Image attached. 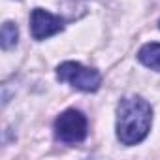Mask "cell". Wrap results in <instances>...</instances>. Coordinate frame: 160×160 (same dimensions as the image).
<instances>
[{"label": "cell", "instance_id": "obj_4", "mask_svg": "<svg viewBox=\"0 0 160 160\" xmlns=\"http://www.w3.org/2000/svg\"><path fill=\"white\" fill-rule=\"evenodd\" d=\"M30 28L34 40H45L64 28V21L42 8H36L30 15Z\"/></svg>", "mask_w": 160, "mask_h": 160}, {"label": "cell", "instance_id": "obj_5", "mask_svg": "<svg viewBox=\"0 0 160 160\" xmlns=\"http://www.w3.org/2000/svg\"><path fill=\"white\" fill-rule=\"evenodd\" d=\"M138 58L147 68H151L154 72H160V43H154V42L152 43H145L139 49Z\"/></svg>", "mask_w": 160, "mask_h": 160}, {"label": "cell", "instance_id": "obj_2", "mask_svg": "<svg viewBox=\"0 0 160 160\" xmlns=\"http://www.w3.org/2000/svg\"><path fill=\"white\" fill-rule=\"evenodd\" d=\"M57 75L60 81L70 83L73 89H79L83 92H94L98 91L100 83H102V77L94 68H87L79 62H62L57 68Z\"/></svg>", "mask_w": 160, "mask_h": 160}, {"label": "cell", "instance_id": "obj_1", "mask_svg": "<svg viewBox=\"0 0 160 160\" xmlns=\"http://www.w3.org/2000/svg\"><path fill=\"white\" fill-rule=\"evenodd\" d=\"M151 121L152 109L147 100L139 96H128L121 100L117 108V138L124 145H136L147 138Z\"/></svg>", "mask_w": 160, "mask_h": 160}, {"label": "cell", "instance_id": "obj_6", "mask_svg": "<svg viewBox=\"0 0 160 160\" xmlns=\"http://www.w3.org/2000/svg\"><path fill=\"white\" fill-rule=\"evenodd\" d=\"M17 38H19V30L13 23H4L2 25V47L4 49H10L17 43Z\"/></svg>", "mask_w": 160, "mask_h": 160}, {"label": "cell", "instance_id": "obj_3", "mask_svg": "<svg viewBox=\"0 0 160 160\" xmlns=\"http://www.w3.org/2000/svg\"><path fill=\"white\" fill-rule=\"evenodd\" d=\"M55 134L64 143H79L87 136V119L77 109H66L55 121Z\"/></svg>", "mask_w": 160, "mask_h": 160}]
</instances>
